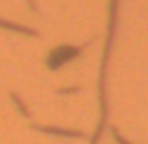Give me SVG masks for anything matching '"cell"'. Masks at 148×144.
Segmentation results:
<instances>
[{
    "label": "cell",
    "instance_id": "1",
    "mask_svg": "<svg viewBox=\"0 0 148 144\" xmlns=\"http://www.w3.org/2000/svg\"><path fill=\"white\" fill-rule=\"evenodd\" d=\"M81 51H83V47H79V49H75V47H60V49H56L53 53V56L49 58V66L51 68H58V66H62L64 62H68V60H71L73 56H77Z\"/></svg>",
    "mask_w": 148,
    "mask_h": 144
},
{
    "label": "cell",
    "instance_id": "2",
    "mask_svg": "<svg viewBox=\"0 0 148 144\" xmlns=\"http://www.w3.org/2000/svg\"><path fill=\"white\" fill-rule=\"evenodd\" d=\"M36 129H40V131H43V133H53V135H62V137H79V139H83V137H84V133H83V131H71V129H60V127H38V126H36Z\"/></svg>",
    "mask_w": 148,
    "mask_h": 144
},
{
    "label": "cell",
    "instance_id": "3",
    "mask_svg": "<svg viewBox=\"0 0 148 144\" xmlns=\"http://www.w3.org/2000/svg\"><path fill=\"white\" fill-rule=\"evenodd\" d=\"M0 26H6L10 30H15V32H23V34H28V36H38L36 30L32 28H26V26H21V25H13V23H8V21H0Z\"/></svg>",
    "mask_w": 148,
    "mask_h": 144
},
{
    "label": "cell",
    "instance_id": "4",
    "mask_svg": "<svg viewBox=\"0 0 148 144\" xmlns=\"http://www.w3.org/2000/svg\"><path fill=\"white\" fill-rule=\"evenodd\" d=\"M111 131H112V137L116 139V142H118V144H130V142H127V141H124V137H122V135L118 133V131H116V127H112Z\"/></svg>",
    "mask_w": 148,
    "mask_h": 144
},
{
    "label": "cell",
    "instance_id": "5",
    "mask_svg": "<svg viewBox=\"0 0 148 144\" xmlns=\"http://www.w3.org/2000/svg\"><path fill=\"white\" fill-rule=\"evenodd\" d=\"M28 2H30V6H32V8H34V0H28ZM34 10H36V8H34Z\"/></svg>",
    "mask_w": 148,
    "mask_h": 144
}]
</instances>
